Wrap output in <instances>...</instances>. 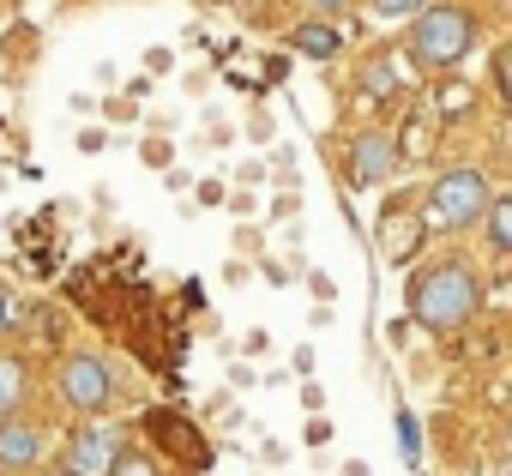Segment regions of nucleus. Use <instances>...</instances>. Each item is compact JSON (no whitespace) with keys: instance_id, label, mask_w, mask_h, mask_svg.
<instances>
[{"instance_id":"obj_1","label":"nucleus","mask_w":512,"mask_h":476,"mask_svg":"<svg viewBox=\"0 0 512 476\" xmlns=\"http://www.w3.org/2000/svg\"><path fill=\"white\" fill-rule=\"evenodd\" d=\"M476 308H482V278H476L470 260H434V266L416 272V284H410V314H416L428 332H440V338L464 332V326L476 320Z\"/></svg>"},{"instance_id":"obj_2","label":"nucleus","mask_w":512,"mask_h":476,"mask_svg":"<svg viewBox=\"0 0 512 476\" xmlns=\"http://www.w3.org/2000/svg\"><path fill=\"white\" fill-rule=\"evenodd\" d=\"M476 13H464V7H452V0H428V7L410 19V37H404V55L422 67V73H446V67H458L470 49H476Z\"/></svg>"},{"instance_id":"obj_3","label":"nucleus","mask_w":512,"mask_h":476,"mask_svg":"<svg viewBox=\"0 0 512 476\" xmlns=\"http://www.w3.org/2000/svg\"><path fill=\"white\" fill-rule=\"evenodd\" d=\"M488 199H494V187H488V175L482 169H446L440 181H434V217L446 223V229H476L482 223V211H488Z\"/></svg>"},{"instance_id":"obj_4","label":"nucleus","mask_w":512,"mask_h":476,"mask_svg":"<svg viewBox=\"0 0 512 476\" xmlns=\"http://www.w3.org/2000/svg\"><path fill=\"white\" fill-rule=\"evenodd\" d=\"M55 398H61L73 416L109 410V398H115L109 362H103V356H61V368H55Z\"/></svg>"},{"instance_id":"obj_5","label":"nucleus","mask_w":512,"mask_h":476,"mask_svg":"<svg viewBox=\"0 0 512 476\" xmlns=\"http://www.w3.org/2000/svg\"><path fill=\"white\" fill-rule=\"evenodd\" d=\"M43 452H49V434L37 416H0V470L7 476H25Z\"/></svg>"},{"instance_id":"obj_6","label":"nucleus","mask_w":512,"mask_h":476,"mask_svg":"<svg viewBox=\"0 0 512 476\" xmlns=\"http://www.w3.org/2000/svg\"><path fill=\"white\" fill-rule=\"evenodd\" d=\"M115 452H121L115 428L91 422V428H73V440H67V464H61V470H73V476H109Z\"/></svg>"},{"instance_id":"obj_7","label":"nucleus","mask_w":512,"mask_h":476,"mask_svg":"<svg viewBox=\"0 0 512 476\" xmlns=\"http://www.w3.org/2000/svg\"><path fill=\"white\" fill-rule=\"evenodd\" d=\"M392 169H398L392 133H356V139H350V181H356V187H380Z\"/></svg>"},{"instance_id":"obj_8","label":"nucleus","mask_w":512,"mask_h":476,"mask_svg":"<svg viewBox=\"0 0 512 476\" xmlns=\"http://www.w3.org/2000/svg\"><path fill=\"white\" fill-rule=\"evenodd\" d=\"M290 43H296V55H308V61H332V55L344 49L338 25H326V19H308V25H296V31H290Z\"/></svg>"},{"instance_id":"obj_9","label":"nucleus","mask_w":512,"mask_h":476,"mask_svg":"<svg viewBox=\"0 0 512 476\" xmlns=\"http://www.w3.org/2000/svg\"><path fill=\"white\" fill-rule=\"evenodd\" d=\"M482 235H488V248H494V254H512V199H506V193L488 199V211H482Z\"/></svg>"},{"instance_id":"obj_10","label":"nucleus","mask_w":512,"mask_h":476,"mask_svg":"<svg viewBox=\"0 0 512 476\" xmlns=\"http://www.w3.org/2000/svg\"><path fill=\"white\" fill-rule=\"evenodd\" d=\"M19 398H25V362L19 356H0V416H13Z\"/></svg>"},{"instance_id":"obj_11","label":"nucleus","mask_w":512,"mask_h":476,"mask_svg":"<svg viewBox=\"0 0 512 476\" xmlns=\"http://www.w3.org/2000/svg\"><path fill=\"white\" fill-rule=\"evenodd\" d=\"M109 476H157V464H151L145 452H133V446H121V452H115V464H109Z\"/></svg>"},{"instance_id":"obj_12","label":"nucleus","mask_w":512,"mask_h":476,"mask_svg":"<svg viewBox=\"0 0 512 476\" xmlns=\"http://www.w3.org/2000/svg\"><path fill=\"white\" fill-rule=\"evenodd\" d=\"M368 7H374L380 19H416V13L428 7V0H368Z\"/></svg>"},{"instance_id":"obj_13","label":"nucleus","mask_w":512,"mask_h":476,"mask_svg":"<svg viewBox=\"0 0 512 476\" xmlns=\"http://www.w3.org/2000/svg\"><path fill=\"white\" fill-rule=\"evenodd\" d=\"M398 446H404V458H416V452H422V434H416V416H398Z\"/></svg>"},{"instance_id":"obj_14","label":"nucleus","mask_w":512,"mask_h":476,"mask_svg":"<svg viewBox=\"0 0 512 476\" xmlns=\"http://www.w3.org/2000/svg\"><path fill=\"white\" fill-rule=\"evenodd\" d=\"M308 7H314V19H326V25H332L338 13H350V7H356V0H308Z\"/></svg>"},{"instance_id":"obj_15","label":"nucleus","mask_w":512,"mask_h":476,"mask_svg":"<svg viewBox=\"0 0 512 476\" xmlns=\"http://www.w3.org/2000/svg\"><path fill=\"white\" fill-rule=\"evenodd\" d=\"M235 7H241V13H253V7H260V0H235Z\"/></svg>"},{"instance_id":"obj_16","label":"nucleus","mask_w":512,"mask_h":476,"mask_svg":"<svg viewBox=\"0 0 512 476\" xmlns=\"http://www.w3.org/2000/svg\"><path fill=\"white\" fill-rule=\"evenodd\" d=\"M0 332H7V302H0Z\"/></svg>"},{"instance_id":"obj_17","label":"nucleus","mask_w":512,"mask_h":476,"mask_svg":"<svg viewBox=\"0 0 512 476\" xmlns=\"http://www.w3.org/2000/svg\"><path fill=\"white\" fill-rule=\"evenodd\" d=\"M43 476H73V470H43Z\"/></svg>"}]
</instances>
